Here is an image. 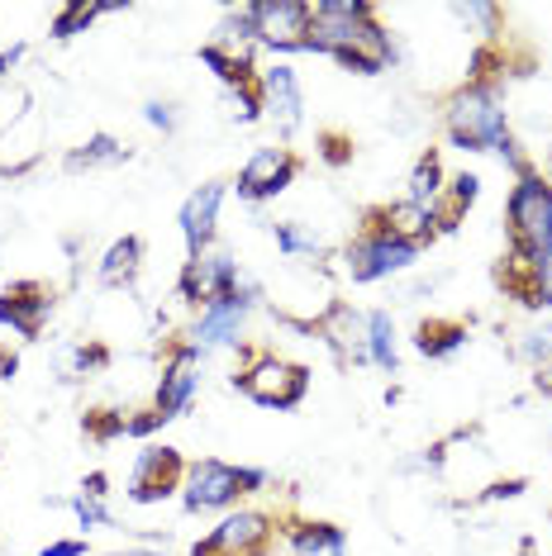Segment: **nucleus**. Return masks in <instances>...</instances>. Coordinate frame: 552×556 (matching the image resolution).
Returning <instances> with one entry per match:
<instances>
[{
    "label": "nucleus",
    "mask_w": 552,
    "mask_h": 556,
    "mask_svg": "<svg viewBox=\"0 0 552 556\" xmlns=\"http://www.w3.org/2000/svg\"><path fill=\"white\" fill-rule=\"evenodd\" d=\"M310 53H329L334 62H343L348 72L376 77L386 72V62L396 58L386 29L376 24L367 0H315L310 5Z\"/></svg>",
    "instance_id": "f257e3e1"
},
{
    "label": "nucleus",
    "mask_w": 552,
    "mask_h": 556,
    "mask_svg": "<svg viewBox=\"0 0 552 556\" xmlns=\"http://www.w3.org/2000/svg\"><path fill=\"white\" fill-rule=\"evenodd\" d=\"M448 119V138L457 148H472V153H500L510 143V124H505V110H500L495 91L486 81H472L448 100L443 110Z\"/></svg>",
    "instance_id": "f03ea898"
},
{
    "label": "nucleus",
    "mask_w": 552,
    "mask_h": 556,
    "mask_svg": "<svg viewBox=\"0 0 552 556\" xmlns=\"http://www.w3.org/2000/svg\"><path fill=\"white\" fill-rule=\"evenodd\" d=\"M234 386L243 390L248 400H258V404H267V409H291V404L305 400V390H310V371L305 366H296V362H281V357H258V362H248L243 371L234 376Z\"/></svg>",
    "instance_id": "7ed1b4c3"
},
{
    "label": "nucleus",
    "mask_w": 552,
    "mask_h": 556,
    "mask_svg": "<svg viewBox=\"0 0 552 556\" xmlns=\"http://www.w3.org/2000/svg\"><path fill=\"white\" fill-rule=\"evenodd\" d=\"M510 233L514 252H538L552 243V186L543 176H519L510 191Z\"/></svg>",
    "instance_id": "20e7f679"
},
{
    "label": "nucleus",
    "mask_w": 552,
    "mask_h": 556,
    "mask_svg": "<svg viewBox=\"0 0 552 556\" xmlns=\"http://www.w3.org/2000/svg\"><path fill=\"white\" fill-rule=\"evenodd\" d=\"M414 257H419V243L391 233L386 224H372V229L348 248L343 262H348V276H353V281H381V276H396V271L414 267Z\"/></svg>",
    "instance_id": "39448f33"
},
{
    "label": "nucleus",
    "mask_w": 552,
    "mask_h": 556,
    "mask_svg": "<svg viewBox=\"0 0 552 556\" xmlns=\"http://www.w3.org/2000/svg\"><path fill=\"white\" fill-rule=\"evenodd\" d=\"M267 485V471H243V466H224V462H196L186 471V509H224L248 490Z\"/></svg>",
    "instance_id": "423d86ee"
},
{
    "label": "nucleus",
    "mask_w": 552,
    "mask_h": 556,
    "mask_svg": "<svg viewBox=\"0 0 552 556\" xmlns=\"http://www.w3.org/2000/svg\"><path fill=\"white\" fill-rule=\"evenodd\" d=\"M248 29H253L258 43L276 48V53H296L310 39V5L305 0H258V5H243Z\"/></svg>",
    "instance_id": "0eeeda50"
},
{
    "label": "nucleus",
    "mask_w": 552,
    "mask_h": 556,
    "mask_svg": "<svg viewBox=\"0 0 552 556\" xmlns=\"http://www.w3.org/2000/svg\"><path fill=\"white\" fill-rule=\"evenodd\" d=\"M253 300H258L253 286H238L234 295L200 305V319L191 324V348H196V352L234 348L238 333H243V319H248V309H253Z\"/></svg>",
    "instance_id": "6e6552de"
},
{
    "label": "nucleus",
    "mask_w": 552,
    "mask_h": 556,
    "mask_svg": "<svg viewBox=\"0 0 552 556\" xmlns=\"http://www.w3.org/2000/svg\"><path fill=\"white\" fill-rule=\"evenodd\" d=\"M238 286H243L238 262L224 257V252H200V257H191L186 262V271H181V300H191V305L224 300V295H234Z\"/></svg>",
    "instance_id": "1a4fd4ad"
},
{
    "label": "nucleus",
    "mask_w": 552,
    "mask_h": 556,
    "mask_svg": "<svg viewBox=\"0 0 552 556\" xmlns=\"http://www.w3.org/2000/svg\"><path fill=\"white\" fill-rule=\"evenodd\" d=\"M296 172H300L296 153H286V148H258V153L243 162V172H238V195L253 200V205L258 200H272L296 181Z\"/></svg>",
    "instance_id": "9d476101"
},
{
    "label": "nucleus",
    "mask_w": 552,
    "mask_h": 556,
    "mask_svg": "<svg viewBox=\"0 0 552 556\" xmlns=\"http://www.w3.org/2000/svg\"><path fill=\"white\" fill-rule=\"evenodd\" d=\"M196 386H200V352L186 343L172 352V362H167V371H162V386H158V404H153V414L162 424L167 419H181L186 409H191V400H196Z\"/></svg>",
    "instance_id": "9b49d317"
},
{
    "label": "nucleus",
    "mask_w": 552,
    "mask_h": 556,
    "mask_svg": "<svg viewBox=\"0 0 552 556\" xmlns=\"http://www.w3.org/2000/svg\"><path fill=\"white\" fill-rule=\"evenodd\" d=\"M267 538H272V518L243 509V514H229V518H224V523H219L205 542H200L191 556H253Z\"/></svg>",
    "instance_id": "f8f14e48"
},
{
    "label": "nucleus",
    "mask_w": 552,
    "mask_h": 556,
    "mask_svg": "<svg viewBox=\"0 0 552 556\" xmlns=\"http://www.w3.org/2000/svg\"><path fill=\"white\" fill-rule=\"evenodd\" d=\"M258 100L262 115L276 124V134H296L300 129V110H305V96H300V81L291 67H267L258 77Z\"/></svg>",
    "instance_id": "ddd939ff"
},
{
    "label": "nucleus",
    "mask_w": 552,
    "mask_h": 556,
    "mask_svg": "<svg viewBox=\"0 0 552 556\" xmlns=\"http://www.w3.org/2000/svg\"><path fill=\"white\" fill-rule=\"evenodd\" d=\"M181 480V457L172 447H148L134 466V480H129V500L134 504H158L177 490Z\"/></svg>",
    "instance_id": "4468645a"
},
{
    "label": "nucleus",
    "mask_w": 552,
    "mask_h": 556,
    "mask_svg": "<svg viewBox=\"0 0 552 556\" xmlns=\"http://www.w3.org/2000/svg\"><path fill=\"white\" fill-rule=\"evenodd\" d=\"M219 205H224V181H205L200 191L186 195V205H181V233H186V252H191V257L210 252Z\"/></svg>",
    "instance_id": "2eb2a0df"
},
{
    "label": "nucleus",
    "mask_w": 552,
    "mask_h": 556,
    "mask_svg": "<svg viewBox=\"0 0 552 556\" xmlns=\"http://www.w3.org/2000/svg\"><path fill=\"white\" fill-rule=\"evenodd\" d=\"M48 314H53V295H48L43 286H34V281H24V286L0 295V324H10L20 338H39Z\"/></svg>",
    "instance_id": "dca6fc26"
},
{
    "label": "nucleus",
    "mask_w": 552,
    "mask_h": 556,
    "mask_svg": "<svg viewBox=\"0 0 552 556\" xmlns=\"http://www.w3.org/2000/svg\"><path fill=\"white\" fill-rule=\"evenodd\" d=\"M514 267L524 276V281H514L524 295V305L548 309L552 305V243L538 248V252H514Z\"/></svg>",
    "instance_id": "f3484780"
},
{
    "label": "nucleus",
    "mask_w": 552,
    "mask_h": 556,
    "mask_svg": "<svg viewBox=\"0 0 552 556\" xmlns=\"http://www.w3.org/2000/svg\"><path fill=\"white\" fill-rule=\"evenodd\" d=\"M405 200L419 205V210H434L438 200H443V162H438V153H424L419 162H414Z\"/></svg>",
    "instance_id": "a211bd4d"
},
{
    "label": "nucleus",
    "mask_w": 552,
    "mask_h": 556,
    "mask_svg": "<svg viewBox=\"0 0 552 556\" xmlns=\"http://www.w3.org/2000/svg\"><path fill=\"white\" fill-rule=\"evenodd\" d=\"M129 157V148L110 134H91L77 153H67V172H91V167H115V162Z\"/></svg>",
    "instance_id": "6ab92c4d"
},
{
    "label": "nucleus",
    "mask_w": 552,
    "mask_h": 556,
    "mask_svg": "<svg viewBox=\"0 0 552 556\" xmlns=\"http://www.w3.org/2000/svg\"><path fill=\"white\" fill-rule=\"evenodd\" d=\"M296 556H348V542L334 523H300L291 533Z\"/></svg>",
    "instance_id": "aec40b11"
},
{
    "label": "nucleus",
    "mask_w": 552,
    "mask_h": 556,
    "mask_svg": "<svg viewBox=\"0 0 552 556\" xmlns=\"http://www.w3.org/2000/svg\"><path fill=\"white\" fill-rule=\"evenodd\" d=\"M367 362H376L381 371H396V324L386 309L367 314Z\"/></svg>",
    "instance_id": "412c9836"
},
{
    "label": "nucleus",
    "mask_w": 552,
    "mask_h": 556,
    "mask_svg": "<svg viewBox=\"0 0 552 556\" xmlns=\"http://www.w3.org/2000/svg\"><path fill=\"white\" fill-rule=\"evenodd\" d=\"M138 257H143V243H138V238H120V243L105 252V262H100V281H105V286L134 281Z\"/></svg>",
    "instance_id": "4be33fe9"
},
{
    "label": "nucleus",
    "mask_w": 552,
    "mask_h": 556,
    "mask_svg": "<svg viewBox=\"0 0 552 556\" xmlns=\"http://www.w3.org/2000/svg\"><path fill=\"white\" fill-rule=\"evenodd\" d=\"M457 348H467V324H424L419 328L424 357H453Z\"/></svg>",
    "instance_id": "5701e85b"
},
{
    "label": "nucleus",
    "mask_w": 552,
    "mask_h": 556,
    "mask_svg": "<svg viewBox=\"0 0 552 556\" xmlns=\"http://www.w3.org/2000/svg\"><path fill=\"white\" fill-rule=\"evenodd\" d=\"M105 10H120V5H86V0L62 5V15L53 20V39H72V34H81L86 24H91L96 15H105Z\"/></svg>",
    "instance_id": "b1692460"
},
{
    "label": "nucleus",
    "mask_w": 552,
    "mask_h": 556,
    "mask_svg": "<svg viewBox=\"0 0 552 556\" xmlns=\"http://www.w3.org/2000/svg\"><path fill=\"white\" fill-rule=\"evenodd\" d=\"M272 233H276V248H281L286 257H300V252H310V257H315V252H319V238L305 233L296 219H291V224H276Z\"/></svg>",
    "instance_id": "393cba45"
},
{
    "label": "nucleus",
    "mask_w": 552,
    "mask_h": 556,
    "mask_svg": "<svg viewBox=\"0 0 552 556\" xmlns=\"http://www.w3.org/2000/svg\"><path fill=\"white\" fill-rule=\"evenodd\" d=\"M519 357H529V362H548L552 357V324H538V328H529V333L519 338Z\"/></svg>",
    "instance_id": "a878e982"
},
{
    "label": "nucleus",
    "mask_w": 552,
    "mask_h": 556,
    "mask_svg": "<svg viewBox=\"0 0 552 556\" xmlns=\"http://www.w3.org/2000/svg\"><path fill=\"white\" fill-rule=\"evenodd\" d=\"M72 509H77V518L86 528H110V514L100 509V500H86V495H77L72 500Z\"/></svg>",
    "instance_id": "bb28decb"
},
{
    "label": "nucleus",
    "mask_w": 552,
    "mask_h": 556,
    "mask_svg": "<svg viewBox=\"0 0 552 556\" xmlns=\"http://www.w3.org/2000/svg\"><path fill=\"white\" fill-rule=\"evenodd\" d=\"M476 191H481V181H476L472 172H462L457 181H453V214H462V210H467L472 200H476Z\"/></svg>",
    "instance_id": "cd10ccee"
},
{
    "label": "nucleus",
    "mask_w": 552,
    "mask_h": 556,
    "mask_svg": "<svg viewBox=\"0 0 552 556\" xmlns=\"http://www.w3.org/2000/svg\"><path fill=\"white\" fill-rule=\"evenodd\" d=\"M143 115H148V124H153V129H162V134L177 129V115H172V105H162V100H148Z\"/></svg>",
    "instance_id": "c85d7f7f"
},
{
    "label": "nucleus",
    "mask_w": 552,
    "mask_h": 556,
    "mask_svg": "<svg viewBox=\"0 0 552 556\" xmlns=\"http://www.w3.org/2000/svg\"><path fill=\"white\" fill-rule=\"evenodd\" d=\"M39 556H86V542H53V547H43Z\"/></svg>",
    "instance_id": "c756f323"
},
{
    "label": "nucleus",
    "mask_w": 552,
    "mask_h": 556,
    "mask_svg": "<svg viewBox=\"0 0 552 556\" xmlns=\"http://www.w3.org/2000/svg\"><path fill=\"white\" fill-rule=\"evenodd\" d=\"M20 58H24V43H15V48H0V77H5V72L15 67Z\"/></svg>",
    "instance_id": "7c9ffc66"
},
{
    "label": "nucleus",
    "mask_w": 552,
    "mask_h": 556,
    "mask_svg": "<svg viewBox=\"0 0 552 556\" xmlns=\"http://www.w3.org/2000/svg\"><path fill=\"white\" fill-rule=\"evenodd\" d=\"M538 390H548L552 395V371H538Z\"/></svg>",
    "instance_id": "2f4dec72"
},
{
    "label": "nucleus",
    "mask_w": 552,
    "mask_h": 556,
    "mask_svg": "<svg viewBox=\"0 0 552 556\" xmlns=\"http://www.w3.org/2000/svg\"><path fill=\"white\" fill-rule=\"evenodd\" d=\"M15 371V357H0V376H10Z\"/></svg>",
    "instance_id": "473e14b6"
}]
</instances>
